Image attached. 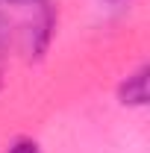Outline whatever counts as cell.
<instances>
[{
  "label": "cell",
  "mask_w": 150,
  "mask_h": 153,
  "mask_svg": "<svg viewBox=\"0 0 150 153\" xmlns=\"http://www.w3.org/2000/svg\"><path fill=\"white\" fill-rule=\"evenodd\" d=\"M121 103H127V106L147 103V68H138L132 76H127V82L121 88Z\"/></svg>",
  "instance_id": "cell-1"
},
{
  "label": "cell",
  "mask_w": 150,
  "mask_h": 153,
  "mask_svg": "<svg viewBox=\"0 0 150 153\" xmlns=\"http://www.w3.org/2000/svg\"><path fill=\"white\" fill-rule=\"evenodd\" d=\"M6 153H41V147H38L33 138H18V141H12V147Z\"/></svg>",
  "instance_id": "cell-2"
},
{
  "label": "cell",
  "mask_w": 150,
  "mask_h": 153,
  "mask_svg": "<svg viewBox=\"0 0 150 153\" xmlns=\"http://www.w3.org/2000/svg\"><path fill=\"white\" fill-rule=\"evenodd\" d=\"M3 36H6V24H3V15H0V44H3Z\"/></svg>",
  "instance_id": "cell-3"
},
{
  "label": "cell",
  "mask_w": 150,
  "mask_h": 153,
  "mask_svg": "<svg viewBox=\"0 0 150 153\" xmlns=\"http://www.w3.org/2000/svg\"><path fill=\"white\" fill-rule=\"evenodd\" d=\"M6 3H36V0H6Z\"/></svg>",
  "instance_id": "cell-4"
}]
</instances>
